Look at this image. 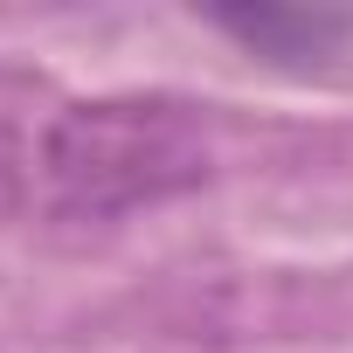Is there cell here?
I'll return each mask as SVG.
<instances>
[{
    "mask_svg": "<svg viewBox=\"0 0 353 353\" xmlns=\"http://www.w3.org/2000/svg\"><path fill=\"white\" fill-rule=\"evenodd\" d=\"M215 173V145L166 97H49L0 83V215L111 222Z\"/></svg>",
    "mask_w": 353,
    "mask_h": 353,
    "instance_id": "1",
    "label": "cell"
},
{
    "mask_svg": "<svg viewBox=\"0 0 353 353\" xmlns=\"http://www.w3.org/2000/svg\"><path fill=\"white\" fill-rule=\"evenodd\" d=\"M215 28L236 35L243 49H256V56L305 63V56H332V49L353 35V14H312V8H222Z\"/></svg>",
    "mask_w": 353,
    "mask_h": 353,
    "instance_id": "2",
    "label": "cell"
}]
</instances>
